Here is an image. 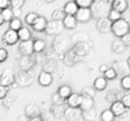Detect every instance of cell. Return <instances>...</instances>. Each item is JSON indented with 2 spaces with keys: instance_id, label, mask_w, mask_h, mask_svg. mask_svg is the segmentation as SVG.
<instances>
[{
  "instance_id": "obj_1",
  "label": "cell",
  "mask_w": 130,
  "mask_h": 121,
  "mask_svg": "<svg viewBox=\"0 0 130 121\" xmlns=\"http://www.w3.org/2000/svg\"><path fill=\"white\" fill-rule=\"evenodd\" d=\"M92 17L100 19V18H105L108 16V12L111 9V2L104 1V0H93V4L91 6Z\"/></svg>"
},
{
  "instance_id": "obj_2",
  "label": "cell",
  "mask_w": 130,
  "mask_h": 121,
  "mask_svg": "<svg viewBox=\"0 0 130 121\" xmlns=\"http://www.w3.org/2000/svg\"><path fill=\"white\" fill-rule=\"evenodd\" d=\"M111 31L116 38H122L130 33V24L126 18H120L119 20L111 23Z\"/></svg>"
},
{
  "instance_id": "obj_3",
  "label": "cell",
  "mask_w": 130,
  "mask_h": 121,
  "mask_svg": "<svg viewBox=\"0 0 130 121\" xmlns=\"http://www.w3.org/2000/svg\"><path fill=\"white\" fill-rule=\"evenodd\" d=\"M52 49L55 53L59 54V55H64L65 52L70 49L71 46V39L69 36H64V35H59V36L55 37V39L52 43Z\"/></svg>"
},
{
  "instance_id": "obj_4",
  "label": "cell",
  "mask_w": 130,
  "mask_h": 121,
  "mask_svg": "<svg viewBox=\"0 0 130 121\" xmlns=\"http://www.w3.org/2000/svg\"><path fill=\"white\" fill-rule=\"evenodd\" d=\"M72 50L76 54L78 57L84 58L86 55H89V53L92 52V43L91 42L76 43V44L72 47Z\"/></svg>"
},
{
  "instance_id": "obj_5",
  "label": "cell",
  "mask_w": 130,
  "mask_h": 121,
  "mask_svg": "<svg viewBox=\"0 0 130 121\" xmlns=\"http://www.w3.org/2000/svg\"><path fill=\"white\" fill-rule=\"evenodd\" d=\"M16 83V74L11 68H5L0 74V85L9 88Z\"/></svg>"
},
{
  "instance_id": "obj_6",
  "label": "cell",
  "mask_w": 130,
  "mask_h": 121,
  "mask_svg": "<svg viewBox=\"0 0 130 121\" xmlns=\"http://www.w3.org/2000/svg\"><path fill=\"white\" fill-rule=\"evenodd\" d=\"M34 82V76L29 72H23L20 71L16 75V84L20 88H28L30 87Z\"/></svg>"
},
{
  "instance_id": "obj_7",
  "label": "cell",
  "mask_w": 130,
  "mask_h": 121,
  "mask_svg": "<svg viewBox=\"0 0 130 121\" xmlns=\"http://www.w3.org/2000/svg\"><path fill=\"white\" fill-rule=\"evenodd\" d=\"M63 29H64V26L62 21L50 20V21H47L45 33L47 35H51V36H59Z\"/></svg>"
},
{
  "instance_id": "obj_8",
  "label": "cell",
  "mask_w": 130,
  "mask_h": 121,
  "mask_svg": "<svg viewBox=\"0 0 130 121\" xmlns=\"http://www.w3.org/2000/svg\"><path fill=\"white\" fill-rule=\"evenodd\" d=\"M63 118L65 121H80V119H82V110L80 108L66 107Z\"/></svg>"
},
{
  "instance_id": "obj_9",
  "label": "cell",
  "mask_w": 130,
  "mask_h": 121,
  "mask_svg": "<svg viewBox=\"0 0 130 121\" xmlns=\"http://www.w3.org/2000/svg\"><path fill=\"white\" fill-rule=\"evenodd\" d=\"M36 61L34 60L32 56H21L18 60V65H19L20 71L23 72H29V70H31L34 67Z\"/></svg>"
},
{
  "instance_id": "obj_10",
  "label": "cell",
  "mask_w": 130,
  "mask_h": 121,
  "mask_svg": "<svg viewBox=\"0 0 130 121\" xmlns=\"http://www.w3.org/2000/svg\"><path fill=\"white\" fill-rule=\"evenodd\" d=\"M74 17L77 23H88L92 18L91 9L90 8H78Z\"/></svg>"
},
{
  "instance_id": "obj_11",
  "label": "cell",
  "mask_w": 130,
  "mask_h": 121,
  "mask_svg": "<svg viewBox=\"0 0 130 121\" xmlns=\"http://www.w3.org/2000/svg\"><path fill=\"white\" fill-rule=\"evenodd\" d=\"M18 40L19 39H18L17 31L11 30V29H7L5 31V34L2 35V42L6 45H8V46H12V45L17 44Z\"/></svg>"
},
{
  "instance_id": "obj_12",
  "label": "cell",
  "mask_w": 130,
  "mask_h": 121,
  "mask_svg": "<svg viewBox=\"0 0 130 121\" xmlns=\"http://www.w3.org/2000/svg\"><path fill=\"white\" fill-rule=\"evenodd\" d=\"M18 52L21 54V56H32L34 48H32V39L27 42H20L18 44Z\"/></svg>"
},
{
  "instance_id": "obj_13",
  "label": "cell",
  "mask_w": 130,
  "mask_h": 121,
  "mask_svg": "<svg viewBox=\"0 0 130 121\" xmlns=\"http://www.w3.org/2000/svg\"><path fill=\"white\" fill-rule=\"evenodd\" d=\"M82 94L81 93H74L73 92L69 98L65 100V103L67 104L69 108H80L81 103H82Z\"/></svg>"
},
{
  "instance_id": "obj_14",
  "label": "cell",
  "mask_w": 130,
  "mask_h": 121,
  "mask_svg": "<svg viewBox=\"0 0 130 121\" xmlns=\"http://www.w3.org/2000/svg\"><path fill=\"white\" fill-rule=\"evenodd\" d=\"M129 8V2L126 0H112L111 1V9L116 10L119 13H124Z\"/></svg>"
},
{
  "instance_id": "obj_15",
  "label": "cell",
  "mask_w": 130,
  "mask_h": 121,
  "mask_svg": "<svg viewBox=\"0 0 130 121\" xmlns=\"http://www.w3.org/2000/svg\"><path fill=\"white\" fill-rule=\"evenodd\" d=\"M110 110H111V112L115 114L116 118L121 117V115H123L127 111H128V109H127V108L123 106V103L121 101H117V102H113V103H111Z\"/></svg>"
},
{
  "instance_id": "obj_16",
  "label": "cell",
  "mask_w": 130,
  "mask_h": 121,
  "mask_svg": "<svg viewBox=\"0 0 130 121\" xmlns=\"http://www.w3.org/2000/svg\"><path fill=\"white\" fill-rule=\"evenodd\" d=\"M40 113H42V112H40L39 107L35 103H29L25 107V115L28 119L38 117V115H40Z\"/></svg>"
},
{
  "instance_id": "obj_17",
  "label": "cell",
  "mask_w": 130,
  "mask_h": 121,
  "mask_svg": "<svg viewBox=\"0 0 130 121\" xmlns=\"http://www.w3.org/2000/svg\"><path fill=\"white\" fill-rule=\"evenodd\" d=\"M53 80H54L53 74L48 73V72H45V71L40 72L39 75H38V79H37L39 85H42V87H44V88L50 87V85L53 83Z\"/></svg>"
},
{
  "instance_id": "obj_18",
  "label": "cell",
  "mask_w": 130,
  "mask_h": 121,
  "mask_svg": "<svg viewBox=\"0 0 130 121\" xmlns=\"http://www.w3.org/2000/svg\"><path fill=\"white\" fill-rule=\"evenodd\" d=\"M96 30L101 34H105L111 31V23L105 18H100L96 20Z\"/></svg>"
},
{
  "instance_id": "obj_19",
  "label": "cell",
  "mask_w": 130,
  "mask_h": 121,
  "mask_svg": "<svg viewBox=\"0 0 130 121\" xmlns=\"http://www.w3.org/2000/svg\"><path fill=\"white\" fill-rule=\"evenodd\" d=\"M82 58L78 57V56L75 54L74 52L72 50V48H70L69 50H67L66 54H64V62L66 65L71 66V65H75V64L77 63V62H80Z\"/></svg>"
},
{
  "instance_id": "obj_20",
  "label": "cell",
  "mask_w": 130,
  "mask_h": 121,
  "mask_svg": "<svg viewBox=\"0 0 130 121\" xmlns=\"http://www.w3.org/2000/svg\"><path fill=\"white\" fill-rule=\"evenodd\" d=\"M113 70L117 72L118 75H122V76H126V75H129V71L130 68L128 67L126 62L123 61H117L115 62V65H113Z\"/></svg>"
},
{
  "instance_id": "obj_21",
  "label": "cell",
  "mask_w": 130,
  "mask_h": 121,
  "mask_svg": "<svg viewBox=\"0 0 130 121\" xmlns=\"http://www.w3.org/2000/svg\"><path fill=\"white\" fill-rule=\"evenodd\" d=\"M46 26H47V19H46L44 16H39V17L35 20V23L32 24L31 27H32V29H34L35 31L43 33V31H45Z\"/></svg>"
},
{
  "instance_id": "obj_22",
  "label": "cell",
  "mask_w": 130,
  "mask_h": 121,
  "mask_svg": "<svg viewBox=\"0 0 130 121\" xmlns=\"http://www.w3.org/2000/svg\"><path fill=\"white\" fill-rule=\"evenodd\" d=\"M111 49H112V52H115L116 54H122V53L126 52L127 47H126V45L123 44V42L121 38H116L112 42V44H111Z\"/></svg>"
},
{
  "instance_id": "obj_23",
  "label": "cell",
  "mask_w": 130,
  "mask_h": 121,
  "mask_svg": "<svg viewBox=\"0 0 130 121\" xmlns=\"http://www.w3.org/2000/svg\"><path fill=\"white\" fill-rule=\"evenodd\" d=\"M64 26V29H69V30H72V29H75L77 26V21L75 19L74 16H69V15H65L64 19L62 20Z\"/></svg>"
},
{
  "instance_id": "obj_24",
  "label": "cell",
  "mask_w": 130,
  "mask_h": 121,
  "mask_svg": "<svg viewBox=\"0 0 130 121\" xmlns=\"http://www.w3.org/2000/svg\"><path fill=\"white\" fill-rule=\"evenodd\" d=\"M62 10L64 11L65 15L75 16V13H76V11L78 10V7H77V5L75 1H67L66 4L64 5V7Z\"/></svg>"
},
{
  "instance_id": "obj_25",
  "label": "cell",
  "mask_w": 130,
  "mask_h": 121,
  "mask_svg": "<svg viewBox=\"0 0 130 121\" xmlns=\"http://www.w3.org/2000/svg\"><path fill=\"white\" fill-rule=\"evenodd\" d=\"M123 94L120 92L119 90H111L109 92L107 93V96H105V100L111 102V103H113V102H117V101H121V99H122Z\"/></svg>"
},
{
  "instance_id": "obj_26",
  "label": "cell",
  "mask_w": 130,
  "mask_h": 121,
  "mask_svg": "<svg viewBox=\"0 0 130 121\" xmlns=\"http://www.w3.org/2000/svg\"><path fill=\"white\" fill-rule=\"evenodd\" d=\"M107 87H108V81L105 80L103 76L96 77V79L94 80V82H93V89L95 91H99V92L104 91L105 89H107Z\"/></svg>"
},
{
  "instance_id": "obj_27",
  "label": "cell",
  "mask_w": 130,
  "mask_h": 121,
  "mask_svg": "<svg viewBox=\"0 0 130 121\" xmlns=\"http://www.w3.org/2000/svg\"><path fill=\"white\" fill-rule=\"evenodd\" d=\"M18 39L20 42H27V40H31V31L26 27H21L19 30L17 31Z\"/></svg>"
},
{
  "instance_id": "obj_28",
  "label": "cell",
  "mask_w": 130,
  "mask_h": 121,
  "mask_svg": "<svg viewBox=\"0 0 130 121\" xmlns=\"http://www.w3.org/2000/svg\"><path fill=\"white\" fill-rule=\"evenodd\" d=\"M32 48H34V53L40 54L42 52H44L46 48V42L42 38H37L35 40H32Z\"/></svg>"
},
{
  "instance_id": "obj_29",
  "label": "cell",
  "mask_w": 130,
  "mask_h": 121,
  "mask_svg": "<svg viewBox=\"0 0 130 121\" xmlns=\"http://www.w3.org/2000/svg\"><path fill=\"white\" fill-rule=\"evenodd\" d=\"M72 93H73L72 88L70 87V85H66V84L61 85V87L58 88V90H57V94L61 96L62 99H64V100H66V99L69 98Z\"/></svg>"
},
{
  "instance_id": "obj_30",
  "label": "cell",
  "mask_w": 130,
  "mask_h": 121,
  "mask_svg": "<svg viewBox=\"0 0 130 121\" xmlns=\"http://www.w3.org/2000/svg\"><path fill=\"white\" fill-rule=\"evenodd\" d=\"M93 108H94V100L93 99L89 98V96H83L80 109L82 110V111H85V110H90V109H93Z\"/></svg>"
},
{
  "instance_id": "obj_31",
  "label": "cell",
  "mask_w": 130,
  "mask_h": 121,
  "mask_svg": "<svg viewBox=\"0 0 130 121\" xmlns=\"http://www.w3.org/2000/svg\"><path fill=\"white\" fill-rule=\"evenodd\" d=\"M65 109H66V107L64 106H52L50 111L53 113L54 118H62L64 115V112H65Z\"/></svg>"
},
{
  "instance_id": "obj_32",
  "label": "cell",
  "mask_w": 130,
  "mask_h": 121,
  "mask_svg": "<svg viewBox=\"0 0 130 121\" xmlns=\"http://www.w3.org/2000/svg\"><path fill=\"white\" fill-rule=\"evenodd\" d=\"M96 118V112L95 109H90V110H85L82 111V119L84 121H94Z\"/></svg>"
},
{
  "instance_id": "obj_33",
  "label": "cell",
  "mask_w": 130,
  "mask_h": 121,
  "mask_svg": "<svg viewBox=\"0 0 130 121\" xmlns=\"http://www.w3.org/2000/svg\"><path fill=\"white\" fill-rule=\"evenodd\" d=\"M100 119H101V121H115L116 117H115V114L111 112L110 109H105L101 112V114H100Z\"/></svg>"
},
{
  "instance_id": "obj_34",
  "label": "cell",
  "mask_w": 130,
  "mask_h": 121,
  "mask_svg": "<svg viewBox=\"0 0 130 121\" xmlns=\"http://www.w3.org/2000/svg\"><path fill=\"white\" fill-rule=\"evenodd\" d=\"M120 18H122V15H121V13L117 12L116 10H113V9L109 10L108 16H107V19L109 20L110 23H115V21H117V20L120 19Z\"/></svg>"
},
{
  "instance_id": "obj_35",
  "label": "cell",
  "mask_w": 130,
  "mask_h": 121,
  "mask_svg": "<svg viewBox=\"0 0 130 121\" xmlns=\"http://www.w3.org/2000/svg\"><path fill=\"white\" fill-rule=\"evenodd\" d=\"M21 27H23V21H21L19 18H13L9 23V29H11V30L18 31Z\"/></svg>"
},
{
  "instance_id": "obj_36",
  "label": "cell",
  "mask_w": 130,
  "mask_h": 121,
  "mask_svg": "<svg viewBox=\"0 0 130 121\" xmlns=\"http://www.w3.org/2000/svg\"><path fill=\"white\" fill-rule=\"evenodd\" d=\"M38 17H39V15L37 12H34V11L28 12L25 16V23L27 24V25H29V26H32V24L35 23V20H36Z\"/></svg>"
},
{
  "instance_id": "obj_37",
  "label": "cell",
  "mask_w": 130,
  "mask_h": 121,
  "mask_svg": "<svg viewBox=\"0 0 130 121\" xmlns=\"http://www.w3.org/2000/svg\"><path fill=\"white\" fill-rule=\"evenodd\" d=\"M56 66H57L56 65V62L53 61V60H50V61L46 62V64L43 65V68H44L45 72H48V73L52 74L53 72L56 70Z\"/></svg>"
},
{
  "instance_id": "obj_38",
  "label": "cell",
  "mask_w": 130,
  "mask_h": 121,
  "mask_svg": "<svg viewBox=\"0 0 130 121\" xmlns=\"http://www.w3.org/2000/svg\"><path fill=\"white\" fill-rule=\"evenodd\" d=\"M103 77L107 81L115 80V79H117V77H118V74H117V72L113 70V67H109V68H108L107 71L103 73Z\"/></svg>"
},
{
  "instance_id": "obj_39",
  "label": "cell",
  "mask_w": 130,
  "mask_h": 121,
  "mask_svg": "<svg viewBox=\"0 0 130 121\" xmlns=\"http://www.w3.org/2000/svg\"><path fill=\"white\" fill-rule=\"evenodd\" d=\"M1 16H2V18H4V20H5V23H10L12 19H13V15H12V10H11V8H8V9H5V10H2L1 12Z\"/></svg>"
},
{
  "instance_id": "obj_40",
  "label": "cell",
  "mask_w": 130,
  "mask_h": 121,
  "mask_svg": "<svg viewBox=\"0 0 130 121\" xmlns=\"http://www.w3.org/2000/svg\"><path fill=\"white\" fill-rule=\"evenodd\" d=\"M65 17V13L62 9H56L52 12V20H56V21H62Z\"/></svg>"
},
{
  "instance_id": "obj_41",
  "label": "cell",
  "mask_w": 130,
  "mask_h": 121,
  "mask_svg": "<svg viewBox=\"0 0 130 121\" xmlns=\"http://www.w3.org/2000/svg\"><path fill=\"white\" fill-rule=\"evenodd\" d=\"M120 85L124 91H130V75L122 76L120 80Z\"/></svg>"
},
{
  "instance_id": "obj_42",
  "label": "cell",
  "mask_w": 130,
  "mask_h": 121,
  "mask_svg": "<svg viewBox=\"0 0 130 121\" xmlns=\"http://www.w3.org/2000/svg\"><path fill=\"white\" fill-rule=\"evenodd\" d=\"M95 92L96 91L93 89V87H85L82 89V95L83 96H89V98H94V95H95Z\"/></svg>"
},
{
  "instance_id": "obj_43",
  "label": "cell",
  "mask_w": 130,
  "mask_h": 121,
  "mask_svg": "<svg viewBox=\"0 0 130 121\" xmlns=\"http://www.w3.org/2000/svg\"><path fill=\"white\" fill-rule=\"evenodd\" d=\"M52 103H53V106H63L65 103V100L62 99L57 94V92H56V93H54L52 96Z\"/></svg>"
},
{
  "instance_id": "obj_44",
  "label": "cell",
  "mask_w": 130,
  "mask_h": 121,
  "mask_svg": "<svg viewBox=\"0 0 130 121\" xmlns=\"http://www.w3.org/2000/svg\"><path fill=\"white\" fill-rule=\"evenodd\" d=\"M78 8H91L93 0H75Z\"/></svg>"
},
{
  "instance_id": "obj_45",
  "label": "cell",
  "mask_w": 130,
  "mask_h": 121,
  "mask_svg": "<svg viewBox=\"0 0 130 121\" xmlns=\"http://www.w3.org/2000/svg\"><path fill=\"white\" fill-rule=\"evenodd\" d=\"M24 5H25L24 0H11L10 1V8H13V9H21Z\"/></svg>"
},
{
  "instance_id": "obj_46",
  "label": "cell",
  "mask_w": 130,
  "mask_h": 121,
  "mask_svg": "<svg viewBox=\"0 0 130 121\" xmlns=\"http://www.w3.org/2000/svg\"><path fill=\"white\" fill-rule=\"evenodd\" d=\"M8 56H9L8 50L4 47H0V63H4V62L8 58Z\"/></svg>"
},
{
  "instance_id": "obj_47",
  "label": "cell",
  "mask_w": 130,
  "mask_h": 121,
  "mask_svg": "<svg viewBox=\"0 0 130 121\" xmlns=\"http://www.w3.org/2000/svg\"><path fill=\"white\" fill-rule=\"evenodd\" d=\"M121 102L123 103V106L127 108V109H130V92L123 94L122 99H121Z\"/></svg>"
},
{
  "instance_id": "obj_48",
  "label": "cell",
  "mask_w": 130,
  "mask_h": 121,
  "mask_svg": "<svg viewBox=\"0 0 130 121\" xmlns=\"http://www.w3.org/2000/svg\"><path fill=\"white\" fill-rule=\"evenodd\" d=\"M42 115L43 121H53L54 120V115L51 111H45L44 113H40Z\"/></svg>"
},
{
  "instance_id": "obj_49",
  "label": "cell",
  "mask_w": 130,
  "mask_h": 121,
  "mask_svg": "<svg viewBox=\"0 0 130 121\" xmlns=\"http://www.w3.org/2000/svg\"><path fill=\"white\" fill-rule=\"evenodd\" d=\"M13 102H15V100H13L12 96H6L4 99V106L6 108H10L13 104Z\"/></svg>"
},
{
  "instance_id": "obj_50",
  "label": "cell",
  "mask_w": 130,
  "mask_h": 121,
  "mask_svg": "<svg viewBox=\"0 0 130 121\" xmlns=\"http://www.w3.org/2000/svg\"><path fill=\"white\" fill-rule=\"evenodd\" d=\"M8 95V88L0 85V100H4L5 98Z\"/></svg>"
},
{
  "instance_id": "obj_51",
  "label": "cell",
  "mask_w": 130,
  "mask_h": 121,
  "mask_svg": "<svg viewBox=\"0 0 130 121\" xmlns=\"http://www.w3.org/2000/svg\"><path fill=\"white\" fill-rule=\"evenodd\" d=\"M10 8V1L8 0H0V10H5V9H8Z\"/></svg>"
},
{
  "instance_id": "obj_52",
  "label": "cell",
  "mask_w": 130,
  "mask_h": 121,
  "mask_svg": "<svg viewBox=\"0 0 130 121\" xmlns=\"http://www.w3.org/2000/svg\"><path fill=\"white\" fill-rule=\"evenodd\" d=\"M122 42H123V44L126 45V47H128V46H130V33L129 34H127L124 37H122Z\"/></svg>"
},
{
  "instance_id": "obj_53",
  "label": "cell",
  "mask_w": 130,
  "mask_h": 121,
  "mask_svg": "<svg viewBox=\"0 0 130 121\" xmlns=\"http://www.w3.org/2000/svg\"><path fill=\"white\" fill-rule=\"evenodd\" d=\"M12 10V15H13V18H19L20 15H21V9H13L11 8Z\"/></svg>"
},
{
  "instance_id": "obj_54",
  "label": "cell",
  "mask_w": 130,
  "mask_h": 121,
  "mask_svg": "<svg viewBox=\"0 0 130 121\" xmlns=\"http://www.w3.org/2000/svg\"><path fill=\"white\" fill-rule=\"evenodd\" d=\"M108 68H109V66H108L107 64H102V65H100V67H99V71L101 72V73H104Z\"/></svg>"
},
{
  "instance_id": "obj_55",
  "label": "cell",
  "mask_w": 130,
  "mask_h": 121,
  "mask_svg": "<svg viewBox=\"0 0 130 121\" xmlns=\"http://www.w3.org/2000/svg\"><path fill=\"white\" fill-rule=\"evenodd\" d=\"M28 121H43V119H42V115H38V117L31 118V119H29Z\"/></svg>"
},
{
  "instance_id": "obj_56",
  "label": "cell",
  "mask_w": 130,
  "mask_h": 121,
  "mask_svg": "<svg viewBox=\"0 0 130 121\" xmlns=\"http://www.w3.org/2000/svg\"><path fill=\"white\" fill-rule=\"evenodd\" d=\"M28 120H29V119L26 117V115H23V117L19 118V120H18V121H28Z\"/></svg>"
},
{
  "instance_id": "obj_57",
  "label": "cell",
  "mask_w": 130,
  "mask_h": 121,
  "mask_svg": "<svg viewBox=\"0 0 130 121\" xmlns=\"http://www.w3.org/2000/svg\"><path fill=\"white\" fill-rule=\"evenodd\" d=\"M4 24H5V20H4V18H2L1 13H0V26H2Z\"/></svg>"
},
{
  "instance_id": "obj_58",
  "label": "cell",
  "mask_w": 130,
  "mask_h": 121,
  "mask_svg": "<svg viewBox=\"0 0 130 121\" xmlns=\"http://www.w3.org/2000/svg\"><path fill=\"white\" fill-rule=\"evenodd\" d=\"M126 63H127V65H128V67L130 68V56H129L128 58H127V62H126Z\"/></svg>"
}]
</instances>
